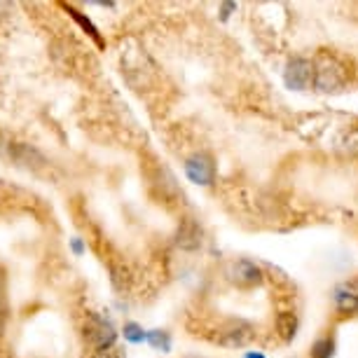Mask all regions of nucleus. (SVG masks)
<instances>
[{"instance_id":"nucleus-9","label":"nucleus","mask_w":358,"mask_h":358,"mask_svg":"<svg viewBox=\"0 0 358 358\" xmlns=\"http://www.w3.org/2000/svg\"><path fill=\"white\" fill-rule=\"evenodd\" d=\"M335 309L340 316H356L358 314V293L349 286H337L335 288Z\"/></svg>"},{"instance_id":"nucleus-3","label":"nucleus","mask_w":358,"mask_h":358,"mask_svg":"<svg viewBox=\"0 0 358 358\" xmlns=\"http://www.w3.org/2000/svg\"><path fill=\"white\" fill-rule=\"evenodd\" d=\"M314 76L316 64H312L305 57H295L290 59L286 71H283V83L293 92H307L309 87H314Z\"/></svg>"},{"instance_id":"nucleus-6","label":"nucleus","mask_w":358,"mask_h":358,"mask_svg":"<svg viewBox=\"0 0 358 358\" xmlns=\"http://www.w3.org/2000/svg\"><path fill=\"white\" fill-rule=\"evenodd\" d=\"M227 276H229V281L236 283L239 288H253L265 281V272L251 260H234L232 265L227 267Z\"/></svg>"},{"instance_id":"nucleus-13","label":"nucleus","mask_w":358,"mask_h":358,"mask_svg":"<svg viewBox=\"0 0 358 358\" xmlns=\"http://www.w3.org/2000/svg\"><path fill=\"white\" fill-rule=\"evenodd\" d=\"M145 342L155 347L157 351H169L171 349V335L166 333V330H148V337Z\"/></svg>"},{"instance_id":"nucleus-14","label":"nucleus","mask_w":358,"mask_h":358,"mask_svg":"<svg viewBox=\"0 0 358 358\" xmlns=\"http://www.w3.org/2000/svg\"><path fill=\"white\" fill-rule=\"evenodd\" d=\"M122 335H124V340H127V342H131V344H141V342H145V337H148L145 330L141 328L138 323H134V321L124 323Z\"/></svg>"},{"instance_id":"nucleus-19","label":"nucleus","mask_w":358,"mask_h":358,"mask_svg":"<svg viewBox=\"0 0 358 358\" xmlns=\"http://www.w3.org/2000/svg\"><path fill=\"white\" fill-rule=\"evenodd\" d=\"M244 358H267V356L262 354V351H246Z\"/></svg>"},{"instance_id":"nucleus-20","label":"nucleus","mask_w":358,"mask_h":358,"mask_svg":"<svg viewBox=\"0 0 358 358\" xmlns=\"http://www.w3.org/2000/svg\"><path fill=\"white\" fill-rule=\"evenodd\" d=\"M8 12H10V5H8V3H0V19L8 15Z\"/></svg>"},{"instance_id":"nucleus-5","label":"nucleus","mask_w":358,"mask_h":358,"mask_svg":"<svg viewBox=\"0 0 358 358\" xmlns=\"http://www.w3.org/2000/svg\"><path fill=\"white\" fill-rule=\"evenodd\" d=\"M185 176L194 185H213L215 183V162L211 155L194 152L185 159Z\"/></svg>"},{"instance_id":"nucleus-10","label":"nucleus","mask_w":358,"mask_h":358,"mask_svg":"<svg viewBox=\"0 0 358 358\" xmlns=\"http://www.w3.org/2000/svg\"><path fill=\"white\" fill-rule=\"evenodd\" d=\"M297 326H300V321H297V314L295 312H281V314H276L274 330H276V335H279L283 342H293V337L297 335Z\"/></svg>"},{"instance_id":"nucleus-1","label":"nucleus","mask_w":358,"mask_h":358,"mask_svg":"<svg viewBox=\"0 0 358 358\" xmlns=\"http://www.w3.org/2000/svg\"><path fill=\"white\" fill-rule=\"evenodd\" d=\"M347 66L337 62L335 57H323L316 64V76H314V90L321 94H337L347 87Z\"/></svg>"},{"instance_id":"nucleus-12","label":"nucleus","mask_w":358,"mask_h":358,"mask_svg":"<svg viewBox=\"0 0 358 358\" xmlns=\"http://www.w3.org/2000/svg\"><path fill=\"white\" fill-rule=\"evenodd\" d=\"M64 8L71 12V17L76 19V22H78L80 26H83V29H85L87 33H90L94 43H96V45H103V40H101V36H99V29H96V26H94V24L90 22V19H87V17L83 15V12H78L76 8H73V5H64Z\"/></svg>"},{"instance_id":"nucleus-11","label":"nucleus","mask_w":358,"mask_h":358,"mask_svg":"<svg viewBox=\"0 0 358 358\" xmlns=\"http://www.w3.org/2000/svg\"><path fill=\"white\" fill-rule=\"evenodd\" d=\"M335 356V340L330 335L319 337L312 349H309V358H333Z\"/></svg>"},{"instance_id":"nucleus-18","label":"nucleus","mask_w":358,"mask_h":358,"mask_svg":"<svg viewBox=\"0 0 358 358\" xmlns=\"http://www.w3.org/2000/svg\"><path fill=\"white\" fill-rule=\"evenodd\" d=\"M71 248H73V253H76V255H83V253H85L83 239H80V236H76V239H71Z\"/></svg>"},{"instance_id":"nucleus-17","label":"nucleus","mask_w":358,"mask_h":358,"mask_svg":"<svg viewBox=\"0 0 358 358\" xmlns=\"http://www.w3.org/2000/svg\"><path fill=\"white\" fill-rule=\"evenodd\" d=\"M232 12H236V3H222L220 5V19H222V22H227V19L232 17Z\"/></svg>"},{"instance_id":"nucleus-15","label":"nucleus","mask_w":358,"mask_h":358,"mask_svg":"<svg viewBox=\"0 0 358 358\" xmlns=\"http://www.w3.org/2000/svg\"><path fill=\"white\" fill-rule=\"evenodd\" d=\"M5 323H8V295H5V274L0 269V335L5 330Z\"/></svg>"},{"instance_id":"nucleus-2","label":"nucleus","mask_w":358,"mask_h":358,"mask_svg":"<svg viewBox=\"0 0 358 358\" xmlns=\"http://www.w3.org/2000/svg\"><path fill=\"white\" fill-rule=\"evenodd\" d=\"M85 340L94 351H106L113 349L115 342H117V330L106 316H101L96 312H90L85 316V326H83Z\"/></svg>"},{"instance_id":"nucleus-7","label":"nucleus","mask_w":358,"mask_h":358,"mask_svg":"<svg viewBox=\"0 0 358 358\" xmlns=\"http://www.w3.org/2000/svg\"><path fill=\"white\" fill-rule=\"evenodd\" d=\"M204 241V232H201L199 222L192 220V218H185L180 220L178 229H176V236H173V244L183 251H197Z\"/></svg>"},{"instance_id":"nucleus-4","label":"nucleus","mask_w":358,"mask_h":358,"mask_svg":"<svg viewBox=\"0 0 358 358\" xmlns=\"http://www.w3.org/2000/svg\"><path fill=\"white\" fill-rule=\"evenodd\" d=\"M253 340H255V328L244 319L227 321L225 326L218 328V335H215V342L227 349H241Z\"/></svg>"},{"instance_id":"nucleus-16","label":"nucleus","mask_w":358,"mask_h":358,"mask_svg":"<svg viewBox=\"0 0 358 358\" xmlns=\"http://www.w3.org/2000/svg\"><path fill=\"white\" fill-rule=\"evenodd\" d=\"M90 358H124V354L117 347H113V349H106V351H92Z\"/></svg>"},{"instance_id":"nucleus-8","label":"nucleus","mask_w":358,"mask_h":358,"mask_svg":"<svg viewBox=\"0 0 358 358\" xmlns=\"http://www.w3.org/2000/svg\"><path fill=\"white\" fill-rule=\"evenodd\" d=\"M10 157L15 159L22 169H33V171H38V169H43L47 164L45 155L40 150H36L33 145H26V143L10 145Z\"/></svg>"}]
</instances>
